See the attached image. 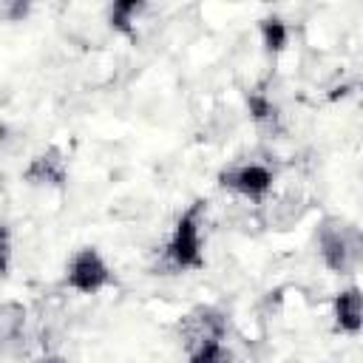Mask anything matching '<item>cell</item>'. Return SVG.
<instances>
[{"instance_id":"cell-1","label":"cell","mask_w":363,"mask_h":363,"mask_svg":"<svg viewBox=\"0 0 363 363\" xmlns=\"http://www.w3.org/2000/svg\"><path fill=\"white\" fill-rule=\"evenodd\" d=\"M204 216H207L204 199H196L182 210L162 252L164 272L179 275V272L204 269Z\"/></svg>"},{"instance_id":"cell-2","label":"cell","mask_w":363,"mask_h":363,"mask_svg":"<svg viewBox=\"0 0 363 363\" xmlns=\"http://www.w3.org/2000/svg\"><path fill=\"white\" fill-rule=\"evenodd\" d=\"M315 244H318L320 264L329 272L352 275L360 267L363 235H360L357 224H352L346 218H337V216H326L315 230Z\"/></svg>"},{"instance_id":"cell-3","label":"cell","mask_w":363,"mask_h":363,"mask_svg":"<svg viewBox=\"0 0 363 363\" xmlns=\"http://www.w3.org/2000/svg\"><path fill=\"white\" fill-rule=\"evenodd\" d=\"M111 284H113V269L96 247H91V244L77 247L71 252V258L65 261V272H62L65 289H71L77 295H99Z\"/></svg>"},{"instance_id":"cell-4","label":"cell","mask_w":363,"mask_h":363,"mask_svg":"<svg viewBox=\"0 0 363 363\" xmlns=\"http://www.w3.org/2000/svg\"><path fill=\"white\" fill-rule=\"evenodd\" d=\"M218 187L238 196V199H247V201H264L269 193H272V184H275V173L269 164L264 162H233L227 167L218 170Z\"/></svg>"},{"instance_id":"cell-5","label":"cell","mask_w":363,"mask_h":363,"mask_svg":"<svg viewBox=\"0 0 363 363\" xmlns=\"http://www.w3.org/2000/svg\"><path fill=\"white\" fill-rule=\"evenodd\" d=\"M182 349H199L207 343H224L227 340V315L216 306H196L179 320Z\"/></svg>"},{"instance_id":"cell-6","label":"cell","mask_w":363,"mask_h":363,"mask_svg":"<svg viewBox=\"0 0 363 363\" xmlns=\"http://www.w3.org/2000/svg\"><path fill=\"white\" fill-rule=\"evenodd\" d=\"M68 176H71L68 156L57 145H48L43 150H37L20 173V179L28 187H40V190H62L68 184Z\"/></svg>"},{"instance_id":"cell-7","label":"cell","mask_w":363,"mask_h":363,"mask_svg":"<svg viewBox=\"0 0 363 363\" xmlns=\"http://www.w3.org/2000/svg\"><path fill=\"white\" fill-rule=\"evenodd\" d=\"M360 323H363L360 286L352 284V286H343L340 292H335V298H332V326H335V332H340V335L357 337Z\"/></svg>"},{"instance_id":"cell-8","label":"cell","mask_w":363,"mask_h":363,"mask_svg":"<svg viewBox=\"0 0 363 363\" xmlns=\"http://www.w3.org/2000/svg\"><path fill=\"white\" fill-rule=\"evenodd\" d=\"M247 113H250L252 125H255L261 133L272 136V133L281 130V108L275 105V99H272L269 94H264V91L247 94Z\"/></svg>"},{"instance_id":"cell-9","label":"cell","mask_w":363,"mask_h":363,"mask_svg":"<svg viewBox=\"0 0 363 363\" xmlns=\"http://www.w3.org/2000/svg\"><path fill=\"white\" fill-rule=\"evenodd\" d=\"M145 3L142 0H119V3H111L108 6V14H105V23L113 34L119 37H133L136 34V23L142 20L145 14Z\"/></svg>"},{"instance_id":"cell-10","label":"cell","mask_w":363,"mask_h":363,"mask_svg":"<svg viewBox=\"0 0 363 363\" xmlns=\"http://www.w3.org/2000/svg\"><path fill=\"white\" fill-rule=\"evenodd\" d=\"M289 37H292V28L284 17L278 14H267L258 20V40H261V48L267 57H278L286 51L289 45Z\"/></svg>"},{"instance_id":"cell-11","label":"cell","mask_w":363,"mask_h":363,"mask_svg":"<svg viewBox=\"0 0 363 363\" xmlns=\"http://www.w3.org/2000/svg\"><path fill=\"white\" fill-rule=\"evenodd\" d=\"M184 354H187V363H233V352L227 349V343H207Z\"/></svg>"},{"instance_id":"cell-12","label":"cell","mask_w":363,"mask_h":363,"mask_svg":"<svg viewBox=\"0 0 363 363\" xmlns=\"http://www.w3.org/2000/svg\"><path fill=\"white\" fill-rule=\"evenodd\" d=\"M11 255H14V250H11V227H9V221L0 218V278L9 275Z\"/></svg>"},{"instance_id":"cell-13","label":"cell","mask_w":363,"mask_h":363,"mask_svg":"<svg viewBox=\"0 0 363 363\" xmlns=\"http://www.w3.org/2000/svg\"><path fill=\"white\" fill-rule=\"evenodd\" d=\"M26 14H28L26 3H6V6H0V17L9 20V23H20Z\"/></svg>"},{"instance_id":"cell-14","label":"cell","mask_w":363,"mask_h":363,"mask_svg":"<svg viewBox=\"0 0 363 363\" xmlns=\"http://www.w3.org/2000/svg\"><path fill=\"white\" fill-rule=\"evenodd\" d=\"M31 363H71V360L62 357V354H40V357H34Z\"/></svg>"}]
</instances>
